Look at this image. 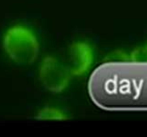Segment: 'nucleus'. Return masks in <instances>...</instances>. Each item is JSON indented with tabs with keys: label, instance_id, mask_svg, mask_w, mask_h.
Masks as SVG:
<instances>
[{
	"label": "nucleus",
	"instance_id": "obj_1",
	"mask_svg": "<svg viewBox=\"0 0 147 137\" xmlns=\"http://www.w3.org/2000/svg\"><path fill=\"white\" fill-rule=\"evenodd\" d=\"M3 47L9 58L21 65L34 63L40 51L36 34L30 27L23 24L11 26L5 32Z\"/></svg>",
	"mask_w": 147,
	"mask_h": 137
},
{
	"label": "nucleus",
	"instance_id": "obj_2",
	"mask_svg": "<svg viewBox=\"0 0 147 137\" xmlns=\"http://www.w3.org/2000/svg\"><path fill=\"white\" fill-rule=\"evenodd\" d=\"M39 77L47 90L59 93L64 91L69 86L72 75L67 65L57 57L47 56L40 64Z\"/></svg>",
	"mask_w": 147,
	"mask_h": 137
},
{
	"label": "nucleus",
	"instance_id": "obj_3",
	"mask_svg": "<svg viewBox=\"0 0 147 137\" xmlns=\"http://www.w3.org/2000/svg\"><path fill=\"white\" fill-rule=\"evenodd\" d=\"M94 60L93 48L88 43L80 41L73 43L69 50V64L72 76H81L89 71Z\"/></svg>",
	"mask_w": 147,
	"mask_h": 137
},
{
	"label": "nucleus",
	"instance_id": "obj_4",
	"mask_svg": "<svg viewBox=\"0 0 147 137\" xmlns=\"http://www.w3.org/2000/svg\"><path fill=\"white\" fill-rule=\"evenodd\" d=\"M38 118L42 119H65L67 118L65 113L55 108H45L38 113Z\"/></svg>",
	"mask_w": 147,
	"mask_h": 137
}]
</instances>
